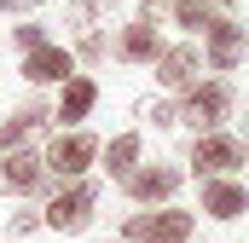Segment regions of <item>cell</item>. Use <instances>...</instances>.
<instances>
[{"label":"cell","mask_w":249,"mask_h":243,"mask_svg":"<svg viewBox=\"0 0 249 243\" xmlns=\"http://www.w3.org/2000/svg\"><path fill=\"white\" fill-rule=\"evenodd\" d=\"M249 208V191L238 180H226V174H209L203 180V214H214V220H238Z\"/></svg>","instance_id":"cell-9"},{"label":"cell","mask_w":249,"mask_h":243,"mask_svg":"<svg viewBox=\"0 0 249 243\" xmlns=\"http://www.w3.org/2000/svg\"><path fill=\"white\" fill-rule=\"evenodd\" d=\"M151 6H162V0H151Z\"/></svg>","instance_id":"cell-23"},{"label":"cell","mask_w":249,"mask_h":243,"mask_svg":"<svg viewBox=\"0 0 249 243\" xmlns=\"http://www.w3.org/2000/svg\"><path fill=\"white\" fill-rule=\"evenodd\" d=\"M99 162H105V174L127 180V174L139 168V133H116L110 145H99Z\"/></svg>","instance_id":"cell-15"},{"label":"cell","mask_w":249,"mask_h":243,"mask_svg":"<svg viewBox=\"0 0 249 243\" xmlns=\"http://www.w3.org/2000/svg\"><path fill=\"white\" fill-rule=\"evenodd\" d=\"M93 104H99V81H93V75H70V81H64V93H58V110H53V116H58L64 127H81V122L93 116Z\"/></svg>","instance_id":"cell-10"},{"label":"cell","mask_w":249,"mask_h":243,"mask_svg":"<svg viewBox=\"0 0 249 243\" xmlns=\"http://www.w3.org/2000/svg\"><path fill=\"white\" fill-rule=\"evenodd\" d=\"M232 110V87L226 81H203V87H186V104H180V122H191V127H214V122Z\"/></svg>","instance_id":"cell-6"},{"label":"cell","mask_w":249,"mask_h":243,"mask_svg":"<svg viewBox=\"0 0 249 243\" xmlns=\"http://www.w3.org/2000/svg\"><path fill=\"white\" fill-rule=\"evenodd\" d=\"M47 116H53V110H47V99H23L12 116L0 122V151H18V145H23V139H29Z\"/></svg>","instance_id":"cell-12"},{"label":"cell","mask_w":249,"mask_h":243,"mask_svg":"<svg viewBox=\"0 0 249 243\" xmlns=\"http://www.w3.org/2000/svg\"><path fill=\"white\" fill-rule=\"evenodd\" d=\"M35 226H41V214H29V208H18V214H12V232H18V238H23V232H35Z\"/></svg>","instance_id":"cell-20"},{"label":"cell","mask_w":249,"mask_h":243,"mask_svg":"<svg viewBox=\"0 0 249 243\" xmlns=\"http://www.w3.org/2000/svg\"><path fill=\"white\" fill-rule=\"evenodd\" d=\"M209 6H226V0H209Z\"/></svg>","instance_id":"cell-22"},{"label":"cell","mask_w":249,"mask_h":243,"mask_svg":"<svg viewBox=\"0 0 249 243\" xmlns=\"http://www.w3.org/2000/svg\"><path fill=\"white\" fill-rule=\"evenodd\" d=\"M93 208H99V185L93 180H64V191L41 208V226H53V232H87Z\"/></svg>","instance_id":"cell-1"},{"label":"cell","mask_w":249,"mask_h":243,"mask_svg":"<svg viewBox=\"0 0 249 243\" xmlns=\"http://www.w3.org/2000/svg\"><path fill=\"white\" fill-rule=\"evenodd\" d=\"M122 185H127V197H133V203H145V208H151V203H168V197L180 191V168H168V162H157V168H133Z\"/></svg>","instance_id":"cell-8"},{"label":"cell","mask_w":249,"mask_h":243,"mask_svg":"<svg viewBox=\"0 0 249 243\" xmlns=\"http://www.w3.org/2000/svg\"><path fill=\"white\" fill-rule=\"evenodd\" d=\"M145 122H157V127H174V122H180V110H174V104H157V99H151V104H145Z\"/></svg>","instance_id":"cell-18"},{"label":"cell","mask_w":249,"mask_h":243,"mask_svg":"<svg viewBox=\"0 0 249 243\" xmlns=\"http://www.w3.org/2000/svg\"><path fill=\"white\" fill-rule=\"evenodd\" d=\"M29 87H53V81H70L75 75V52L58 47V41H41L35 52H23V69H18Z\"/></svg>","instance_id":"cell-5"},{"label":"cell","mask_w":249,"mask_h":243,"mask_svg":"<svg viewBox=\"0 0 249 243\" xmlns=\"http://www.w3.org/2000/svg\"><path fill=\"white\" fill-rule=\"evenodd\" d=\"M0 243H6V238H0Z\"/></svg>","instance_id":"cell-24"},{"label":"cell","mask_w":249,"mask_h":243,"mask_svg":"<svg viewBox=\"0 0 249 243\" xmlns=\"http://www.w3.org/2000/svg\"><path fill=\"white\" fill-rule=\"evenodd\" d=\"M75 58H87V64H93V58H105V41H99V35H81V47H75Z\"/></svg>","instance_id":"cell-19"},{"label":"cell","mask_w":249,"mask_h":243,"mask_svg":"<svg viewBox=\"0 0 249 243\" xmlns=\"http://www.w3.org/2000/svg\"><path fill=\"white\" fill-rule=\"evenodd\" d=\"M191 168H197V174H232V168H244V139L197 133V145H191Z\"/></svg>","instance_id":"cell-7"},{"label":"cell","mask_w":249,"mask_h":243,"mask_svg":"<svg viewBox=\"0 0 249 243\" xmlns=\"http://www.w3.org/2000/svg\"><path fill=\"white\" fill-rule=\"evenodd\" d=\"M162 52V41H157V29H151V17H139V23H127L122 35H116V58L122 64H157Z\"/></svg>","instance_id":"cell-13"},{"label":"cell","mask_w":249,"mask_h":243,"mask_svg":"<svg viewBox=\"0 0 249 243\" xmlns=\"http://www.w3.org/2000/svg\"><path fill=\"white\" fill-rule=\"evenodd\" d=\"M174 17L186 23V29H209L214 17H209V0H174Z\"/></svg>","instance_id":"cell-16"},{"label":"cell","mask_w":249,"mask_h":243,"mask_svg":"<svg viewBox=\"0 0 249 243\" xmlns=\"http://www.w3.org/2000/svg\"><path fill=\"white\" fill-rule=\"evenodd\" d=\"M41 162H47V174H53V180H81V174L99 162V139H93L87 127H70V133H58V139L47 145V156H41Z\"/></svg>","instance_id":"cell-2"},{"label":"cell","mask_w":249,"mask_h":243,"mask_svg":"<svg viewBox=\"0 0 249 243\" xmlns=\"http://www.w3.org/2000/svg\"><path fill=\"white\" fill-rule=\"evenodd\" d=\"M197 69H203V58H197V47H162L157 52V81L162 87H197Z\"/></svg>","instance_id":"cell-11"},{"label":"cell","mask_w":249,"mask_h":243,"mask_svg":"<svg viewBox=\"0 0 249 243\" xmlns=\"http://www.w3.org/2000/svg\"><path fill=\"white\" fill-rule=\"evenodd\" d=\"M41 0H0V12H35Z\"/></svg>","instance_id":"cell-21"},{"label":"cell","mask_w":249,"mask_h":243,"mask_svg":"<svg viewBox=\"0 0 249 243\" xmlns=\"http://www.w3.org/2000/svg\"><path fill=\"white\" fill-rule=\"evenodd\" d=\"M127 243H186L191 238V214L186 208H157V214H133L122 226Z\"/></svg>","instance_id":"cell-3"},{"label":"cell","mask_w":249,"mask_h":243,"mask_svg":"<svg viewBox=\"0 0 249 243\" xmlns=\"http://www.w3.org/2000/svg\"><path fill=\"white\" fill-rule=\"evenodd\" d=\"M47 162L35 156V151H0V191H12V197H35V191H47Z\"/></svg>","instance_id":"cell-4"},{"label":"cell","mask_w":249,"mask_h":243,"mask_svg":"<svg viewBox=\"0 0 249 243\" xmlns=\"http://www.w3.org/2000/svg\"><path fill=\"white\" fill-rule=\"evenodd\" d=\"M12 41H18L23 52H35V47L47 41V23H18V29H12Z\"/></svg>","instance_id":"cell-17"},{"label":"cell","mask_w":249,"mask_h":243,"mask_svg":"<svg viewBox=\"0 0 249 243\" xmlns=\"http://www.w3.org/2000/svg\"><path fill=\"white\" fill-rule=\"evenodd\" d=\"M244 47H249V35L238 23H226V17L209 23V64H214V69H232V64L244 58Z\"/></svg>","instance_id":"cell-14"}]
</instances>
